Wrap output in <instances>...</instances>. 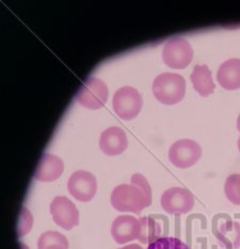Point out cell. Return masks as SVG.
Wrapping results in <instances>:
<instances>
[{"label": "cell", "mask_w": 240, "mask_h": 249, "mask_svg": "<svg viewBox=\"0 0 240 249\" xmlns=\"http://www.w3.org/2000/svg\"><path fill=\"white\" fill-rule=\"evenodd\" d=\"M153 94L165 106L180 103L186 94V80L180 73L162 72L153 81Z\"/></svg>", "instance_id": "obj_1"}, {"label": "cell", "mask_w": 240, "mask_h": 249, "mask_svg": "<svg viewBox=\"0 0 240 249\" xmlns=\"http://www.w3.org/2000/svg\"><path fill=\"white\" fill-rule=\"evenodd\" d=\"M111 205L120 212H131L141 214L146 207L150 206L145 194L136 184H120L111 193Z\"/></svg>", "instance_id": "obj_2"}, {"label": "cell", "mask_w": 240, "mask_h": 249, "mask_svg": "<svg viewBox=\"0 0 240 249\" xmlns=\"http://www.w3.org/2000/svg\"><path fill=\"white\" fill-rule=\"evenodd\" d=\"M112 106L114 112L120 118L124 121H130L138 116L143 106V99L137 89L123 87L114 93Z\"/></svg>", "instance_id": "obj_3"}, {"label": "cell", "mask_w": 240, "mask_h": 249, "mask_svg": "<svg viewBox=\"0 0 240 249\" xmlns=\"http://www.w3.org/2000/svg\"><path fill=\"white\" fill-rule=\"evenodd\" d=\"M193 59V49L186 38L175 36L164 44L162 49L163 63L173 70H184Z\"/></svg>", "instance_id": "obj_4"}, {"label": "cell", "mask_w": 240, "mask_h": 249, "mask_svg": "<svg viewBox=\"0 0 240 249\" xmlns=\"http://www.w3.org/2000/svg\"><path fill=\"white\" fill-rule=\"evenodd\" d=\"M107 84L99 78L90 77L80 88L76 95L78 104L91 110H99L104 107L108 100Z\"/></svg>", "instance_id": "obj_5"}, {"label": "cell", "mask_w": 240, "mask_h": 249, "mask_svg": "<svg viewBox=\"0 0 240 249\" xmlns=\"http://www.w3.org/2000/svg\"><path fill=\"white\" fill-rule=\"evenodd\" d=\"M202 157V147L196 141L181 139L171 145L169 160L177 168H189Z\"/></svg>", "instance_id": "obj_6"}, {"label": "cell", "mask_w": 240, "mask_h": 249, "mask_svg": "<svg viewBox=\"0 0 240 249\" xmlns=\"http://www.w3.org/2000/svg\"><path fill=\"white\" fill-rule=\"evenodd\" d=\"M160 205L169 214H186L194 207V196L189 190L174 186L164 191L160 199Z\"/></svg>", "instance_id": "obj_7"}, {"label": "cell", "mask_w": 240, "mask_h": 249, "mask_svg": "<svg viewBox=\"0 0 240 249\" xmlns=\"http://www.w3.org/2000/svg\"><path fill=\"white\" fill-rule=\"evenodd\" d=\"M67 191L75 199L88 202L97 192V181L93 174L80 169L72 174L67 181Z\"/></svg>", "instance_id": "obj_8"}, {"label": "cell", "mask_w": 240, "mask_h": 249, "mask_svg": "<svg viewBox=\"0 0 240 249\" xmlns=\"http://www.w3.org/2000/svg\"><path fill=\"white\" fill-rule=\"evenodd\" d=\"M54 222L65 230L79 225V211L72 200L65 196H56L50 203Z\"/></svg>", "instance_id": "obj_9"}, {"label": "cell", "mask_w": 240, "mask_h": 249, "mask_svg": "<svg viewBox=\"0 0 240 249\" xmlns=\"http://www.w3.org/2000/svg\"><path fill=\"white\" fill-rule=\"evenodd\" d=\"M128 147L127 135L120 127H109L100 138V148L105 155L113 157L123 154Z\"/></svg>", "instance_id": "obj_10"}, {"label": "cell", "mask_w": 240, "mask_h": 249, "mask_svg": "<svg viewBox=\"0 0 240 249\" xmlns=\"http://www.w3.org/2000/svg\"><path fill=\"white\" fill-rule=\"evenodd\" d=\"M139 232V219L129 215H120L111 225V235L117 244H126L128 242L137 240Z\"/></svg>", "instance_id": "obj_11"}, {"label": "cell", "mask_w": 240, "mask_h": 249, "mask_svg": "<svg viewBox=\"0 0 240 249\" xmlns=\"http://www.w3.org/2000/svg\"><path fill=\"white\" fill-rule=\"evenodd\" d=\"M64 171V163L59 157L44 154L39 162L34 178L42 182H51L58 179Z\"/></svg>", "instance_id": "obj_12"}, {"label": "cell", "mask_w": 240, "mask_h": 249, "mask_svg": "<svg viewBox=\"0 0 240 249\" xmlns=\"http://www.w3.org/2000/svg\"><path fill=\"white\" fill-rule=\"evenodd\" d=\"M217 80L227 90L240 89V59H228L220 65L217 71Z\"/></svg>", "instance_id": "obj_13"}, {"label": "cell", "mask_w": 240, "mask_h": 249, "mask_svg": "<svg viewBox=\"0 0 240 249\" xmlns=\"http://www.w3.org/2000/svg\"><path fill=\"white\" fill-rule=\"evenodd\" d=\"M190 80L193 89H196L202 97H208L215 92V82L213 80V73L206 64L196 65L191 72Z\"/></svg>", "instance_id": "obj_14"}, {"label": "cell", "mask_w": 240, "mask_h": 249, "mask_svg": "<svg viewBox=\"0 0 240 249\" xmlns=\"http://www.w3.org/2000/svg\"><path fill=\"white\" fill-rule=\"evenodd\" d=\"M216 236L227 249L240 247V223L226 220L223 224H220L217 229Z\"/></svg>", "instance_id": "obj_15"}, {"label": "cell", "mask_w": 240, "mask_h": 249, "mask_svg": "<svg viewBox=\"0 0 240 249\" xmlns=\"http://www.w3.org/2000/svg\"><path fill=\"white\" fill-rule=\"evenodd\" d=\"M140 232L138 235V241L142 244H151V243L159 240L162 233L161 225L155 218L151 216L140 217Z\"/></svg>", "instance_id": "obj_16"}, {"label": "cell", "mask_w": 240, "mask_h": 249, "mask_svg": "<svg viewBox=\"0 0 240 249\" xmlns=\"http://www.w3.org/2000/svg\"><path fill=\"white\" fill-rule=\"evenodd\" d=\"M38 249H68V241L58 231H46L39 237Z\"/></svg>", "instance_id": "obj_17"}, {"label": "cell", "mask_w": 240, "mask_h": 249, "mask_svg": "<svg viewBox=\"0 0 240 249\" xmlns=\"http://www.w3.org/2000/svg\"><path fill=\"white\" fill-rule=\"evenodd\" d=\"M224 193L228 201L240 206V174H234L226 178Z\"/></svg>", "instance_id": "obj_18"}, {"label": "cell", "mask_w": 240, "mask_h": 249, "mask_svg": "<svg viewBox=\"0 0 240 249\" xmlns=\"http://www.w3.org/2000/svg\"><path fill=\"white\" fill-rule=\"evenodd\" d=\"M146 249H190L184 242L176 237L164 236L148 244Z\"/></svg>", "instance_id": "obj_19"}, {"label": "cell", "mask_w": 240, "mask_h": 249, "mask_svg": "<svg viewBox=\"0 0 240 249\" xmlns=\"http://www.w3.org/2000/svg\"><path fill=\"white\" fill-rule=\"evenodd\" d=\"M130 181H131V183L136 184L137 186H139V188L142 190V192L145 194V197H146L148 203H150V206H151L152 205V189H151L150 183L147 182L146 178L141 174H134L133 176H131Z\"/></svg>", "instance_id": "obj_20"}, {"label": "cell", "mask_w": 240, "mask_h": 249, "mask_svg": "<svg viewBox=\"0 0 240 249\" xmlns=\"http://www.w3.org/2000/svg\"><path fill=\"white\" fill-rule=\"evenodd\" d=\"M21 220H24V224L25 226L22 227V229L20 231V236H24L26 235L28 232L30 231L31 227H32V216L30 212L26 210V209L24 208L22 209V213H21Z\"/></svg>", "instance_id": "obj_21"}, {"label": "cell", "mask_w": 240, "mask_h": 249, "mask_svg": "<svg viewBox=\"0 0 240 249\" xmlns=\"http://www.w3.org/2000/svg\"><path fill=\"white\" fill-rule=\"evenodd\" d=\"M118 249H143L141 246H139L138 244H130L127 246H124L122 248H118Z\"/></svg>", "instance_id": "obj_22"}, {"label": "cell", "mask_w": 240, "mask_h": 249, "mask_svg": "<svg viewBox=\"0 0 240 249\" xmlns=\"http://www.w3.org/2000/svg\"><path fill=\"white\" fill-rule=\"evenodd\" d=\"M237 129H238V131L240 132V113H239V115L237 117Z\"/></svg>", "instance_id": "obj_23"}, {"label": "cell", "mask_w": 240, "mask_h": 249, "mask_svg": "<svg viewBox=\"0 0 240 249\" xmlns=\"http://www.w3.org/2000/svg\"><path fill=\"white\" fill-rule=\"evenodd\" d=\"M238 149H239V152H240V137H239V139H238Z\"/></svg>", "instance_id": "obj_24"}]
</instances>
